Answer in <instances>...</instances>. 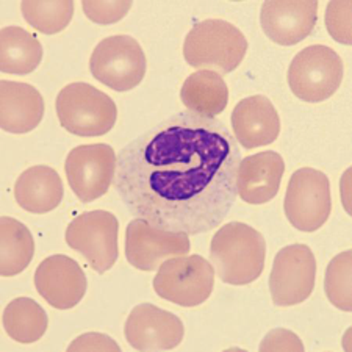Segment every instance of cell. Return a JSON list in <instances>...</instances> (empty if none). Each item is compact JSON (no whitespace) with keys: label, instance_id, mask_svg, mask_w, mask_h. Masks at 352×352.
I'll return each mask as SVG.
<instances>
[{"label":"cell","instance_id":"obj_14","mask_svg":"<svg viewBox=\"0 0 352 352\" xmlns=\"http://www.w3.org/2000/svg\"><path fill=\"white\" fill-rule=\"evenodd\" d=\"M35 287L54 309L69 310L76 307L87 293V277L76 260L56 254L38 265Z\"/></svg>","mask_w":352,"mask_h":352},{"label":"cell","instance_id":"obj_18","mask_svg":"<svg viewBox=\"0 0 352 352\" xmlns=\"http://www.w3.org/2000/svg\"><path fill=\"white\" fill-rule=\"evenodd\" d=\"M44 116V99L28 83L2 80L0 83V127L8 133H28Z\"/></svg>","mask_w":352,"mask_h":352},{"label":"cell","instance_id":"obj_23","mask_svg":"<svg viewBox=\"0 0 352 352\" xmlns=\"http://www.w3.org/2000/svg\"><path fill=\"white\" fill-rule=\"evenodd\" d=\"M47 314L32 298H16L3 310L5 332L14 342L30 344L47 331Z\"/></svg>","mask_w":352,"mask_h":352},{"label":"cell","instance_id":"obj_19","mask_svg":"<svg viewBox=\"0 0 352 352\" xmlns=\"http://www.w3.org/2000/svg\"><path fill=\"white\" fill-rule=\"evenodd\" d=\"M14 199L25 212L44 214L63 201V182L50 166L38 164L22 173L14 185Z\"/></svg>","mask_w":352,"mask_h":352},{"label":"cell","instance_id":"obj_12","mask_svg":"<svg viewBox=\"0 0 352 352\" xmlns=\"http://www.w3.org/2000/svg\"><path fill=\"white\" fill-rule=\"evenodd\" d=\"M190 235L157 229L143 218L130 221L126 232V257L133 268L155 271L164 260L188 254Z\"/></svg>","mask_w":352,"mask_h":352},{"label":"cell","instance_id":"obj_4","mask_svg":"<svg viewBox=\"0 0 352 352\" xmlns=\"http://www.w3.org/2000/svg\"><path fill=\"white\" fill-rule=\"evenodd\" d=\"M56 116L61 127L77 136H100L115 127L118 109L109 94L93 85L69 83L56 96Z\"/></svg>","mask_w":352,"mask_h":352},{"label":"cell","instance_id":"obj_8","mask_svg":"<svg viewBox=\"0 0 352 352\" xmlns=\"http://www.w3.org/2000/svg\"><path fill=\"white\" fill-rule=\"evenodd\" d=\"M287 219L302 232H315L331 217V182L324 173L314 168H300L288 182L285 201Z\"/></svg>","mask_w":352,"mask_h":352},{"label":"cell","instance_id":"obj_25","mask_svg":"<svg viewBox=\"0 0 352 352\" xmlns=\"http://www.w3.org/2000/svg\"><path fill=\"white\" fill-rule=\"evenodd\" d=\"M352 251H344L332 258L326 270L324 292L332 305L343 310H352Z\"/></svg>","mask_w":352,"mask_h":352},{"label":"cell","instance_id":"obj_29","mask_svg":"<svg viewBox=\"0 0 352 352\" xmlns=\"http://www.w3.org/2000/svg\"><path fill=\"white\" fill-rule=\"evenodd\" d=\"M67 351H116L119 352L121 348L113 342L110 337L104 333H85L74 340Z\"/></svg>","mask_w":352,"mask_h":352},{"label":"cell","instance_id":"obj_5","mask_svg":"<svg viewBox=\"0 0 352 352\" xmlns=\"http://www.w3.org/2000/svg\"><path fill=\"white\" fill-rule=\"evenodd\" d=\"M344 65L327 45H309L298 52L288 67L287 82L300 100L318 104L331 98L343 82Z\"/></svg>","mask_w":352,"mask_h":352},{"label":"cell","instance_id":"obj_26","mask_svg":"<svg viewBox=\"0 0 352 352\" xmlns=\"http://www.w3.org/2000/svg\"><path fill=\"white\" fill-rule=\"evenodd\" d=\"M351 2H331L326 10V27L335 41L351 45Z\"/></svg>","mask_w":352,"mask_h":352},{"label":"cell","instance_id":"obj_2","mask_svg":"<svg viewBox=\"0 0 352 352\" xmlns=\"http://www.w3.org/2000/svg\"><path fill=\"white\" fill-rule=\"evenodd\" d=\"M263 235L244 223H227L210 243V260L217 274L229 285H248L257 280L265 268Z\"/></svg>","mask_w":352,"mask_h":352},{"label":"cell","instance_id":"obj_28","mask_svg":"<svg viewBox=\"0 0 352 352\" xmlns=\"http://www.w3.org/2000/svg\"><path fill=\"white\" fill-rule=\"evenodd\" d=\"M260 351H304V344L300 343L298 335L293 332L285 331V329H276L271 331L263 338L262 344H260Z\"/></svg>","mask_w":352,"mask_h":352},{"label":"cell","instance_id":"obj_13","mask_svg":"<svg viewBox=\"0 0 352 352\" xmlns=\"http://www.w3.org/2000/svg\"><path fill=\"white\" fill-rule=\"evenodd\" d=\"M184 333V322L177 315L152 304L136 305L124 326L127 343L138 351L174 349Z\"/></svg>","mask_w":352,"mask_h":352},{"label":"cell","instance_id":"obj_24","mask_svg":"<svg viewBox=\"0 0 352 352\" xmlns=\"http://www.w3.org/2000/svg\"><path fill=\"white\" fill-rule=\"evenodd\" d=\"M21 11L24 19L35 30L44 35H55L69 25L74 14V2L71 0H56V2L25 0L21 3Z\"/></svg>","mask_w":352,"mask_h":352},{"label":"cell","instance_id":"obj_16","mask_svg":"<svg viewBox=\"0 0 352 352\" xmlns=\"http://www.w3.org/2000/svg\"><path fill=\"white\" fill-rule=\"evenodd\" d=\"M232 130L238 144L246 149L274 143L280 133V118L266 96L241 99L232 111Z\"/></svg>","mask_w":352,"mask_h":352},{"label":"cell","instance_id":"obj_20","mask_svg":"<svg viewBox=\"0 0 352 352\" xmlns=\"http://www.w3.org/2000/svg\"><path fill=\"white\" fill-rule=\"evenodd\" d=\"M185 109L206 118H217L229 104V88L218 72L202 69L186 78L180 89Z\"/></svg>","mask_w":352,"mask_h":352},{"label":"cell","instance_id":"obj_10","mask_svg":"<svg viewBox=\"0 0 352 352\" xmlns=\"http://www.w3.org/2000/svg\"><path fill=\"white\" fill-rule=\"evenodd\" d=\"M316 260L305 244H289L277 252L270 276L272 302L279 307L302 304L315 288Z\"/></svg>","mask_w":352,"mask_h":352},{"label":"cell","instance_id":"obj_7","mask_svg":"<svg viewBox=\"0 0 352 352\" xmlns=\"http://www.w3.org/2000/svg\"><path fill=\"white\" fill-rule=\"evenodd\" d=\"M89 69L96 80L118 93H124L143 82L146 55L140 43L132 36H109L96 45L89 60Z\"/></svg>","mask_w":352,"mask_h":352},{"label":"cell","instance_id":"obj_1","mask_svg":"<svg viewBox=\"0 0 352 352\" xmlns=\"http://www.w3.org/2000/svg\"><path fill=\"white\" fill-rule=\"evenodd\" d=\"M240 162V146L223 121L180 111L119 151L115 186L136 218L199 235L234 207Z\"/></svg>","mask_w":352,"mask_h":352},{"label":"cell","instance_id":"obj_15","mask_svg":"<svg viewBox=\"0 0 352 352\" xmlns=\"http://www.w3.org/2000/svg\"><path fill=\"white\" fill-rule=\"evenodd\" d=\"M318 2L272 0L260 10V24L272 43L294 45L304 41L316 25Z\"/></svg>","mask_w":352,"mask_h":352},{"label":"cell","instance_id":"obj_27","mask_svg":"<svg viewBox=\"0 0 352 352\" xmlns=\"http://www.w3.org/2000/svg\"><path fill=\"white\" fill-rule=\"evenodd\" d=\"M82 8L87 18L98 24H115L121 21L132 8V2H91L85 0Z\"/></svg>","mask_w":352,"mask_h":352},{"label":"cell","instance_id":"obj_3","mask_svg":"<svg viewBox=\"0 0 352 352\" xmlns=\"http://www.w3.org/2000/svg\"><path fill=\"white\" fill-rule=\"evenodd\" d=\"M248 39L240 28L223 19H207L188 32L184 43L186 63L196 69L229 74L241 65Z\"/></svg>","mask_w":352,"mask_h":352},{"label":"cell","instance_id":"obj_11","mask_svg":"<svg viewBox=\"0 0 352 352\" xmlns=\"http://www.w3.org/2000/svg\"><path fill=\"white\" fill-rule=\"evenodd\" d=\"M118 155L109 144L77 146L66 158L65 171L71 190L83 204L107 195L116 175Z\"/></svg>","mask_w":352,"mask_h":352},{"label":"cell","instance_id":"obj_17","mask_svg":"<svg viewBox=\"0 0 352 352\" xmlns=\"http://www.w3.org/2000/svg\"><path fill=\"white\" fill-rule=\"evenodd\" d=\"M285 163L274 151L241 158L236 173V191L244 202L262 206L279 192Z\"/></svg>","mask_w":352,"mask_h":352},{"label":"cell","instance_id":"obj_21","mask_svg":"<svg viewBox=\"0 0 352 352\" xmlns=\"http://www.w3.org/2000/svg\"><path fill=\"white\" fill-rule=\"evenodd\" d=\"M43 45L24 28L10 25L0 32V69L5 74L33 72L41 65Z\"/></svg>","mask_w":352,"mask_h":352},{"label":"cell","instance_id":"obj_22","mask_svg":"<svg viewBox=\"0 0 352 352\" xmlns=\"http://www.w3.org/2000/svg\"><path fill=\"white\" fill-rule=\"evenodd\" d=\"M35 254V241L28 227L18 219H0V272L2 277L21 274L30 265Z\"/></svg>","mask_w":352,"mask_h":352},{"label":"cell","instance_id":"obj_6","mask_svg":"<svg viewBox=\"0 0 352 352\" xmlns=\"http://www.w3.org/2000/svg\"><path fill=\"white\" fill-rule=\"evenodd\" d=\"M214 287L213 265L201 255H179L160 265L154 289L162 299L180 307H197L210 298Z\"/></svg>","mask_w":352,"mask_h":352},{"label":"cell","instance_id":"obj_9","mask_svg":"<svg viewBox=\"0 0 352 352\" xmlns=\"http://www.w3.org/2000/svg\"><path fill=\"white\" fill-rule=\"evenodd\" d=\"M119 221L105 210H93L72 219L66 230V243L80 252L96 272H105L115 266L118 248Z\"/></svg>","mask_w":352,"mask_h":352}]
</instances>
